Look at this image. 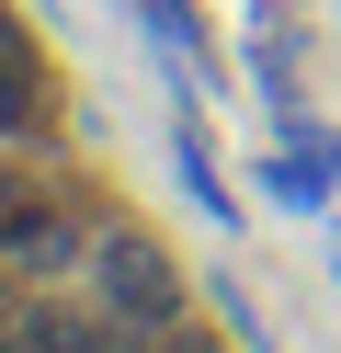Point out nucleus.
Instances as JSON below:
<instances>
[{
  "label": "nucleus",
  "mask_w": 341,
  "mask_h": 353,
  "mask_svg": "<svg viewBox=\"0 0 341 353\" xmlns=\"http://www.w3.org/2000/svg\"><path fill=\"white\" fill-rule=\"evenodd\" d=\"M250 80H262L273 125H285V114H307V92H296V34H262V46H250Z\"/></svg>",
  "instance_id": "obj_6"
},
{
  "label": "nucleus",
  "mask_w": 341,
  "mask_h": 353,
  "mask_svg": "<svg viewBox=\"0 0 341 353\" xmlns=\"http://www.w3.org/2000/svg\"><path fill=\"white\" fill-rule=\"evenodd\" d=\"M34 194H45V183H34V171H23V160H0V228H12V216H23V205H34Z\"/></svg>",
  "instance_id": "obj_8"
},
{
  "label": "nucleus",
  "mask_w": 341,
  "mask_h": 353,
  "mask_svg": "<svg viewBox=\"0 0 341 353\" xmlns=\"http://www.w3.org/2000/svg\"><path fill=\"white\" fill-rule=\"evenodd\" d=\"M136 353H216V342H205L194 319H171V330H148V342H136Z\"/></svg>",
  "instance_id": "obj_9"
},
{
  "label": "nucleus",
  "mask_w": 341,
  "mask_h": 353,
  "mask_svg": "<svg viewBox=\"0 0 341 353\" xmlns=\"http://www.w3.org/2000/svg\"><path fill=\"white\" fill-rule=\"evenodd\" d=\"M216 307H227V330H239V353H273V330H262V307H250L239 274H216Z\"/></svg>",
  "instance_id": "obj_7"
},
{
  "label": "nucleus",
  "mask_w": 341,
  "mask_h": 353,
  "mask_svg": "<svg viewBox=\"0 0 341 353\" xmlns=\"http://www.w3.org/2000/svg\"><path fill=\"white\" fill-rule=\"evenodd\" d=\"M171 171H182V194H194V205L216 216V228H227V216H239V183H227V160H216V137H205V125H194V103H182V125H171Z\"/></svg>",
  "instance_id": "obj_5"
},
{
  "label": "nucleus",
  "mask_w": 341,
  "mask_h": 353,
  "mask_svg": "<svg viewBox=\"0 0 341 353\" xmlns=\"http://www.w3.org/2000/svg\"><path fill=\"white\" fill-rule=\"evenodd\" d=\"M250 183H262V194H273L285 216H318V205H341V137H330L318 114H285Z\"/></svg>",
  "instance_id": "obj_2"
},
{
  "label": "nucleus",
  "mask_w": 341,
  "mask_h": 353,
  "mask_svg": "<svg viewBox=\"0 0 341 353\" xmlns=\"http://www.w3.org/2000/svg\"><path fill=\"white\" fill-rule=\"evenodd\" d=\"M80 285L114 307V319L148 342V330H171V319H194V285H182V262L159 251L148 228H125V216H103V239H91V262H80Z\"/></svg>",
  "instance_id": "obj_1"
},
{
  "label": "nucleus",
  "mask_w": 341,
  "mask_h": 353,
  "mask_svg": "<svg viewBox=\"0 0 341 353\" xmlns=\"http://www.w3.org/2000/svg\"><path fill=\"white\" fill-rule=\"evenodd\" d=\"M91 239H103V228H91L80 205L34 194V205H23L12 228H0V274H23V285H68V274L91 262Z\"/></svg>",
  "instance_id": "obj_3"
},
{
  "label": "nucleus",
  "mask_w": 341,
  "mask_h": 353,
  "mask_svg": "<svg viewBox=\"0 0 341 353\" xmlns=\"http://www.w3.org/2000/svg\"><path fill=\"white\" fill-rule=\"evenodd\" d=\"M12 330H23V353H136V330L114 319L103 296H45V285H23L12 296Z\"/></svg>",
  "instance_id": "obj_4"
}]
</instances>
